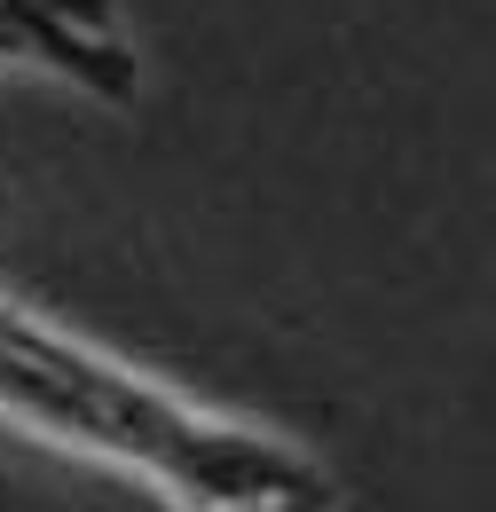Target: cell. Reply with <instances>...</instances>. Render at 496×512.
<instances>
[{
	"label": "cell",
	"instance_id": "cell-1",
	"mask_svg": "<svg viewBox=\"0 0 496 512\" xmlns=\"http://www.w3.org/2000/svg\"><path fill=\"white\" fill-rule=\"evenodd\" d=\"M0 410L95 449V457H119L134 473H150L182 505H300V497H331V481L300 449L245 434V426H221V418L158 394L150 379L87 355L79 339H56L48 323L16 316V308H0Z\"/></svg>",
	"mask_w": 496,
	"mask_h": 512
},
{
	"label": "cell",
	"instance_id": "cell-3",
	"mask_svg": "<svg viewBox=\"0 0 496 512\" xmlns=\"http://www.w3.org/2000/svg\"><path fill=\"white\" fill-rule=\"evenodd\" d=\"M189 512H331V497H300V505H189Z\"/></svg>",
	"mask_w": 496,
	"mask_h": 512
},
{
	"label": "cell",
	"instance_id": "cell-2",
	"mask_svg": "<svg viewBox=\"0 0 496 512\" xmlns=\"http://www.w3.org/2000/svg\"><path fill=\"white\" fill-rule=\"evenodd\" d=\"M0 56L8 64H48L63 71L71 87H87L95 103H134V48L111 40V48H63L48 32H32V24H16V16H0Z\"/></svg>",
	"mask_w": 496,
	"mask_h": 512
}]
</instances>
